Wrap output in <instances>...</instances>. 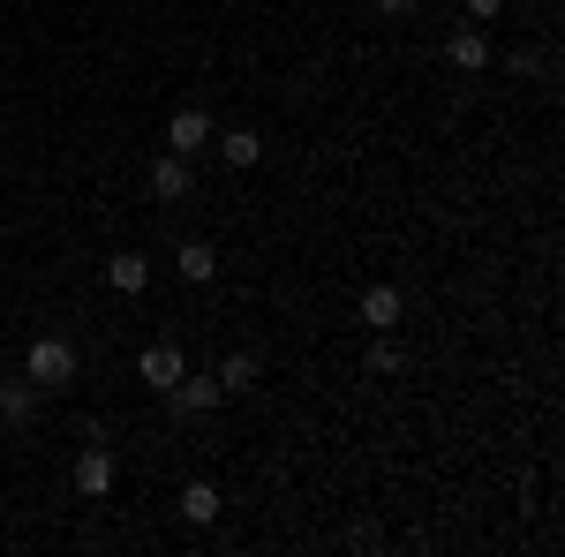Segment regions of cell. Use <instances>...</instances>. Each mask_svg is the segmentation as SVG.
<instances>
[{"mask_svg":"<svg viewBox=\"0 0 565 557\" xmlns=\"http://www.w3.org/2000/svg\"><path fill=\"white\" fill-rule=\"evenodd\" d=\"M377 8H385V15H407V8H415V0H377Z\"/></svg>","mask_w":565,"mask_h":557,"instance_id":"obj_17","label":"cell"},{"mask_svg":"<svg viewBox=\"0 0 565 557\" xmlns=\"http://www.w3.org/2000/svg\"><path fill=\"white\" fill-rule=\"evenodd\" d=\"M181 519H189V527H212L218 519V482H189V490H181Z\"/></svg>","mask_w":565,"mask_h":557,"instance_id":"obj_13","label":"cell"},{"mask_svg":"<svg viewBox=\"0 0 565 557\" xmlns=\"http://www.w3.org/2000/svg\"><path fill=\"white\" fill-rule=\"evenodd\" d=\"M106 287H114V294H143V287H151V257H136V249L106 257Z\"/></svg>","mask_w":565,"mask_h":557,"instance_id":"obj_8","label":"cell"},{"mask_svg":"<svg viewBox=\"0 0 565 557\" xmlns=\"http://www.w3.org/2000/svg\"><path fill=\"white\" fill-rule=\"evenodd\" d=\"M174 271L189 279V287H212V279H218V249L196 234V242H181V249H174Z\"/></svg>","mask_w":565,"mask_h":557,"instance_id":"obj_7","label":"cell"},{"mask_svg":"<svg viewBox=\"0 0 565 557\" xmlns=\"http://www.w3.org/2000/svg\"><path fill=\"white\" fill-rule=\"evenodd\" d=\"M212 377H218V392H249L257 385V354H226Z\"/></svg>","mask_w":565,"mask_h":557,"instance_id":"obj_14","label":"cell"},{"mask_svg":"<svg viewBox=\"0 0 565 557\" xmlns=\"http://www.w3.org/2000/svg\"><path fill=\"white\" fill-rule=\"evenodd\" d=\"M167 399H174L181 415H212V407L226 399V392H218V377H189V369H181V385L167 392Z\"/></svg>","mask_w":565,"mask_h":557,"instance_id":"obj_9","label":"cell"},{"mask_svg":"<svg viewBox=\"0 0 565 557\" xmlns=\"http://www.w3.org/2000/svg\"><path fill=\"white\" fill-rule=\"evenodd\" d=\"M181 369H189V354H181L174 340H151L143 354H136V377H143L151 392H174V385H181Z\"/></svg>","mask_w":565,"mask_h":557,"instance_id":"obj_2","label":"cell"},{"mask_svg":"<svg viewBox=\"0 0 565 557\" xmlns=\"http://www.w3.org/2000/svg\"><path fill=\"white\" fill-rule=\"evenodd\" d=\"M31 415H39V385H31V377H23V385H0V422L23 429Z\"/></svg>","mask_w":565,"mask_h":557,"instance_id":"obj_12","label":"cell"},{"mask_svg":"<svg viewBox=\"0 0 565 557\" xmlns=\"http://www.w3.org/2000/svg\"><path fill=\"white\" fill-rule=\"evenodd\" d=\"M505 15V0H468V23H498Z\"/></svg>","mask_w":565,"mask_h":557,"instance_id":"obj_16","label":"cell"},{"mask_svg":"<svg viewBox=\"0 0 565 557\" xmlns=\"http://www.w3.org/2000/svg\"><path fill=\"white\" fill-rule=\"evenodd\" d=\"M114 482H121V460H114L106 444H84V452H76V490L106 505V497H114Z\"/></svg>","mask_w":565,"mask_h":557,"instance_id":"obj_3","label":"cell"},{"mask_svg":"<svg viewBox=\"0 0 565 557\" xmlns=\"http://www.w3.org/2000/svg\"><path fill=\"white\" fill-rule=\"evenodd\" d=\"M370 369H377V377H392V369H399V340H392V332H377V346H370Z\"/></svg>","mask_w":565,"mask_h":557,"instance_id":"obj_15","label":"cell"},{"mask_svg":"<svg viewBox=\"0 0 565 557\" xmlns=\"http://www.w3.org/2000/svg\"><path fill=\"white\" fill-rule=\"evenodd\" d=\"M362 324L370 332H399V287H370L362 294Z\"/></svg>","mask_w":565,"mask_h":557,"instance_id":"obj_11","label":"cell"},{"mask_svg":"<svg viewBox=\"0 0 565 557\" xmlns=\"http://www.w3.org/2000/svg\"><path fill=\"white\" fill-rule=\"evenodd\" d=\"M212 114L204 106H181L174 121H167V151H181V159H196V151H212Z\"/></svg>","mask_w":565,"mask_h":557,"instance_id":"obj_4","label":"cell"},{"mask_svg":"<svg viewBox=\"0 0 565 557\" xmlns=\"http://www.w3.org/2000/svg\"><path fill=\"white\" fill-rule=\"evenodd\" d=\"M212 143H218V159H226V167H257V159H264V136L257 129H218Z\"/></svg>","mask_w":565,"mask_h":557,"instance_id":"obj_10","label":"cell"},{"mask_svg":"<svg viewBox=\"0 0 565 557\" xmlns=\"http://www.w3.org/2000/svg\"><path fill=\"white\" fill-rule=\"evenodd\" d=\"M23 377H31L39 392H68V385H76V346L53 340V332L31 340V346H23Z\"/></svg>","mask_w":565,"mask_h":557,"instance_id":"obj_1","label":"cell"},{"mask_svg":"<svg viewBox=\"0 0 565 557\" xmlns=\"http://www.w3.org/2000/svg\"><path fill=\"white\" fill-rule=\"evenodd\" d=\"M445 61H452L460 76H476V68H490V39H482V23H460V31L445 39Z\"/></svg>","mask_w":565,"mask_h":557,"instance_id":"obj_5","label":"cell"},{"mask_svg":"<svg viewBox=\"0 0 565 557\" xmlns=\"http://www.w3.org/2000/svg\"><path fill=\"white\" fill-rule=\"evenodd\" d=\"M151 196H159V204H181V196H189V159H181V151H159V159H151Z\"/></svg>","mask_w":565,"mask_h":557,"instance_id":"obj_6","label":"cell"}]
</instances>
